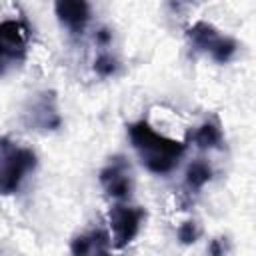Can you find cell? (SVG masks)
Listing matches in <instances>:
<instances>
[{
  "label": "cell",
  "mask_w": 256,
  "mask_h": 256,
  "mask_svg": "<svg viewBox=\"0 0 256 256\" xmlns=\"http://www.w3.org/2000/svg\"><path fill=\"white\" fill-rule=\"evenodd\" d=\"M24 122L30 130L56 132L62 126V116L58 112V100L54 90H42L30 98L24 108Z\"/></svg>",
  "instance_id": "5b68a950"
},
{
  "label": "cell",
  "mask_w": 256,
  "mask_h": 256,
  "mask_svg": "<svg viewBox=\"0 0 256 256\" xmlns=\"http://www.w3.org/2000/svg\"><path fill=\"white\" fill-rule=\"evenodd\" d=\"M30 30L20 18L0 20V76L20 68L28 58Z\"/></svg>",
  "instance_id": "277c9868"
},
{
  "label": "cell",
  "mask_w": 256,
  "mask_h": 256,
  "mask_svg": "<svg viewBox=\"0 0 256 256\" xmlns=\"http://www.w3.org/2000/svg\"><path fill=\"white\" fill-rule=\"evenodd\" d=\"M100 186L106 192L108 198L116 200V202H126L132 196V172H130V164L126 162L124 156H114L110 158V162L100 170L98 174Z\"/></svg>",
  "instance_id": "52a82bcc"
},
{
  "label": "cell",
  "mask_w": 256,
  "mask_h": 256,
  "mask_svg": "<svg viewBox=\"0 0 256 256\" xmlns=\"http://www.w3.org/2000/svg\"><path fill=\"white\" fill-rule=\"evenodd\" d=\"M34 150L16 144L8 136L0 138V196L14 194L24 178L36 168Z\"/></svg>",
  "instance_id": "7a4b0ae2"
},
{
  "label": "cell",
  "mask_w": 256,
  "mask_h": 256,
  "mask_svg": "<svg viewBox=\"0 0 256 256\" xmlns=\"http://www.w3.org/2000/svg\"><path fill=\"white\" fill-rule=\"evenodd\" d=\"M110 236L102 228H92L84 234H78L70 242V252L76 256H90V254H106L110 252Z\"/></svg>",
  "instance_id": "9c48e42d"
},
{
  "label": "cell",
  "mask_w": 256,
  "mask_h": 256,
  "mask_svg": "<svg viewBox=\"0 0 256 256\" xmlns=\"http://www.w3.org/2000/svg\"><path fill=\"white\" fill-rule=\"evenodd\" d=\"M146 212L140 206H132V204H114L108 212V222H110V230H112V246L114 248H124L128 246L140 232L142 224H144Z\"/></svg>",
  "instance_id": "8992f818"
},
{
  "label": "cell",
  "mask_w": 256,
  "mask_h": 256,
  "mask_svg": "<svg viewBox=\"0 0 256 256\" xmlns=\"http://www.w3.org/2000/svg\"><path fill=\"white\" fill-rule=\"evenodd\" d=\"M200 238V226L194 220H186L178 228V240L182 244H194Z\"/></svg>",
  "instance_id": "4fadbf2b"
},
{
  "label": "cell",
  "mask_w": 256,
  "mask_h": 256,
  "mask_svg": "<svg viewBox=\"0 0 256 256\" xmlns=\"http://www.w3.org/2000/svg\"><path fill=\"white\" fill-rule=\"evenodd\" d=\"M190 140L194 142L196 148L200 150H214L220 148L224 142V134H222V126L218 122V118H208L206 122H202L194 134L190 136Z\"/></svg>",
  "instance_id": "8fae6325"
},
{
  "label": "cell",
  "mask_w": 256,
  "mask_h": 256,
  "mask_svg": "<svg viewBox=\"0 0 256 256\" xmlns=\"http://www.w3.org/2000/svg\"><path fill=\"white\" fill-rule=\"evenodd\" d=\"M214 172H212V166L198 158V160H192L190 166L186 168V178H184V194L186 198H192L196 194H200V190L212 180Z\"/></svg>",
  "instance_id": "30bf717a"
},
{
  "label": "cell",
  "mask_w": 256,
  "mask_h": 256,
  "mask_svg": "<svg viewBox=\"0 0 256 256\" xmlns=\"http://www.w3.org/2000/svg\"><path fill=\"white\" fill-rule=\"evenodd\" d=\"M108 46H102V50L98 52L96 60H94V72L100 78H110L118 72V60L116 56H112V52L106 50Z\"/></svg>",
  "instance_id": "7c38bea8"
},
{
  "label": "cell",
  "mask_w": 256,
  "mask_h": 256,
  "mask_svg": "<svg viewBox=\"0 0 256 256\" xmlns=\"http://www.w3.org/2000/svg\"><path fill=\"white\" fill-rule=\"evenodd\" d=\"M128 138L142 166L152 174H170L186 154L188 140H174L156 132L146 120L128 124Z\"/></svg>",
  "instance_id": "6da1fadb"
},
{
  "label": "cell",
  "mask_w": 256,
  "mask_h": 256,
  "mask_svg": "<svg viewBox=\"0 0 256 256\" xmlns=\"http://www.w3.org/2000/svg\"><path fill=\"white\" fill-rule=\"evenodd\" d=\"M54 14L70 36H82L90 22L88 0H54Z\"/></svg>",
  "instance_id": "ba28073f"
},
{
  "label": "cell",
  "mask_w": 256,
  "mask_h": 256,
  "mask_svg": "<svg viewBox=\"0 0 256 256\" xmlns=\"http://www.w3.org/2000/svg\"><path fill=\"white\" fill-rule=\"evenodd\" d=\"M186 42L194 52L204 54L218 64L230 62L238 52V42L232 36L224 34L214 24L202 20L194 22L186 30Z\"/></svg>",
  "instance_id": "3957f363"
},
{
  "label": "cell",
  "mask_w": 256,
  "mask_h": 256,
  "mask_svg": "<svg viewBox=\"0 0 256 256\" xmlns=\"http://www.w3.org/2000/svg\"><path fill=\"white\" fill-rule=\"evenodd\" d=\"M164 2H166V6H168L170 12L182 14V12H186L188 8H194L196 4H200V2H204V0H164Z\"/></svg>",
  "instance_id": "5bb4252c"
}]
</instances>
